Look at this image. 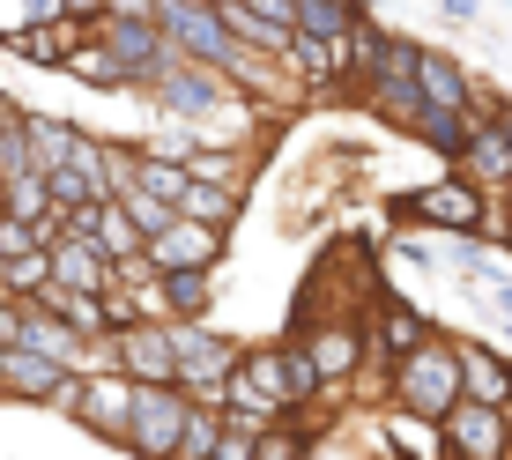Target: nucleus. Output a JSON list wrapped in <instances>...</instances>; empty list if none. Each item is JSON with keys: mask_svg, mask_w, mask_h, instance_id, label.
<instances>
[{"mask_svg": "<svg viewBox=\"0 0 512 460\" xmlns=\"http://www.w3.org/2000/svg\"><path fill=\"white\" fill-rule=\"evenodd\" d=\"M468 394V371H461V334H423L409 357L386 364V401L394 409H409L423 423H446V409Z\"/></svg>", "mask_w": 512, "mask_h": 460, "instance_id": "obj_1", "label": "nucleus"}, {"mask_svg": "<svg viewBox=\"0 0 512 460\" xmlns=\"http://www.w3.org/2000/svg\"><path fill=\"white\" fill-rule=\"evenodd\" d=\"M386 216H394L401 230H438V238H453V230L490 238L498 201H490L468 171H446V179H423V186H409V193H394V201H386Z\"/></svg>", "mask_w": 512, "mask_h": 460, "instance_id": "obj_2", "label": "nucleus"}, {"mask_svg": "<svg viewBox=\"0 0 512 460\" xmlns=\"http://www.w3.org/2000/svg\"><path fill=\"white\" fill-rule=\"evenodd\" d=\"M223 409L245 416V423H282L290 409H305V394H297V379H290V342L238 349L231 379H223Z\"/></svg>", "mask_w": 512, "mask_h": 460, "instance_id": "obj_3", "label": "nucleus"}, {"mask_svg": "<svg viewBox=\"0 0 512 460\" xmlns=\"http://www.w3.org/2000/svg\"><path fill=\"white\" fill-rule=\"evenodd\" d=\"M75 431H90L97 446H127V416H134V379L119 371L112 357L104 364H82V371H67V386H60V401H52Z\"/></svg>", "mask_w": 512, "mask_h": 460, "instance_id": "obj_4", "label": "nucleus"}, {"mask_svg": "<svg viewBox=\"0 0 512 460\" xmlns=\"http://www.w3.org/2000/svg\"><path fill=\"white\" fill-rule=\"evenodd\" d=\"M423 38H401V30H386V45H379V67L364 75V90H357V104L372 119H386L394 134H409L416 119H423Z\"/></svg>", "mask_w": 512, "mask_h": 460, "instance_id": "obj_5", "label": "nucleus"}, {"mask_svg": "<svg viewBox=\"0 0 512 460\" xmlns=\"http://www.w3.org/2000/svg\"><path fill=\"white\" fill-rule=\"evenodd\" d=\"M364 312H372V305H364ZM364 312H320V320L290 327V342L312 357L320 386H357L364 371H372V327H364Z\"/></svg>", "mask_w": 512, "mask_h": 460, "instance_id": "obj_6", "label": "nucleus"}, {"mask_svg": "<svg viewBox=\"0 0 512 460\" xmlns=\"http://www.w3.org/2000/svg\"><path fill=\"white\" fill-rule=\"evenodd\" d=\"M193 394L179 379H134V416H127V453L134 460H179Z\"/></svg>", "mask_w": 512, "mask_h": 460, "instance_id": "obj_7", "label": "nucleus"}, {"mask_svg": "<svg viewBox=\"0 0 512 460\" xmlns=\"http://www.w3.org/2000/svg\"><path fill=\"white\" fill-rule=\"evenodd\" d=\"M453 171H468L490 201H512V104H490V97L475 104L468 141H461V156H453Z\"/></svg>", "mask_w": 512, "mask_h": 460, "instance_id": "obj_8", "label": "nucleus"}, {"mask_svg": "<svg viewBox=\"0 0 512 460\" xmlns=\"http://www.w3.org/2000/svg\"><path fill=\"white\" fill-rule=\"evenodd\" d=\"M97 30H104V45L119 52V67H127L134 90H156V82H164V67L186 60V52L164 38V23H156V15H97Z\"/></svg>", "mask_w": 512, "mask_h": 460, "instance_id": "obj_9", "label": "nucleus"}, {"mask_svg": "<svg viewBox=\"0 0 512 460\" xmlns=\"http://www.w3.org/2000/svg\"><path fill=\"white\" fill-rule=\"evenodd\" d=\"M171 349H179V386L201 401H223V379L238 364V342L216 334L208 320H171Z\"/></svg>", "mask_w": 512, "mask_h": 460, "instance_id": "obj_10", "label": "nucleus"}, {"mask_svg": "<svg viewBox=\"0 0 512 460\" xmlns=\"http://www.w3.org/2000/svg\"><path fill=\"white\" fill-rule=\"evenodd\" d=\"M438 431H446V453H461V460H512V409H498V401L461 394Z\"/></svg>", "mask_w": 512, "mask_h": 460, "instance_id": "obj_11", "label": "nucleus"}, {"mask_svg": "<svg viewBox=\"0 0 512 460\" xmlns=\"http://www.w3.org/2000/svg\"><path fill=\"white\" fill-rule=\"evenodd\" d=\"M364 327H372V364H379V371L394 364V357H409V349L423 342V334H438V320H431V312L416 305L409 290H394V282H386V290L372 297Z\"/></svg>", "mask_w": 512, "mask_h": 460, "instance_id": "obj_12", "label": "nucleus"}, {"mask_svg": "<svg viewBox=\"0 0 512 460\" xmlns=\"http://www.w3.org/2000/svg\"><path fill=\"white\" fill-rule=\"evenodd\" d=\"M127 379H179V349H171V320H119L112 342H104Z\"/></svg>", "mask_w": 512, "mask_h": 460, "instance_id": "obj_13", "label": "nucleus"}, {"mask_svg": "<svg viewBox=\"0 0 512 460\" xmlns=\"http://www.w3.org/2000/svg\"><path fill=\"white\" fill-rule=\"evenodd\" d=\"M223 253H231V230H223V223H201V216H171V223L149 238V260H156V268H223Z\"/></svg>", "mask_w": 512, "mask_h": 460, "instance_id": "obj_14", "label": "nucleus"}, {"mask_svg": "<svg viewBox=\"0 0 512 460\" xmlns=\"http://www.w3.org/2000/svg\"><path fill=\"white\" fill-rule=\"evenodd\" d=\"M67 371H75V364L45 357V349H30V342H8V349H0V394L52 409V401H60V386H67Z\"/></svg>", "mask_w": 512, "mask_h": 460, "instance_id": "obj_15", "label": "nucleus"}, {"mask_svg": "<svg viewBox=\"0 0 512 460\" xmlns=\"http://www.w3.org/2000/svg\"><path fill=\"white\" fill-rule=\"evenodd\" d=\"M52 282H67V290H112V275H119V260L104 253V245L90 238V230H52Z\"/></svg>", "mask_w": 512, "mask_h": 460, "instance_id": "obj_16", "label": "nucleus"}, {"mask_svg": "<svg viewBox=\"0 0 512 460\" xmlns=\"http://www.w3.org/2000/svg\"><path fill=\"white\" fill-rule=\"evenodd\" d=\"M216 8L238 30V45H253V52H290V38H297V0H216Z\"/></svg>", "mask_w": 512, "mask_h": 460, "instance_id": "obj_17", "label": "nucleus"}, {"mask_svg": "<svg viewBox=\"0 0 512 460\" xmlns=\"http://www.w3.org/2000/svg\"><path fill=\"white\" fill-rule=\"evenodd\" d=\"M67 223H75V230H90V238H97L112 260L149 253V238H141V223L127 216V201H119V193H104V201H90V208H67Z\"/></svg>", "mask_w": 512, "mask_h": 460, "instance_id": "obj_18", "label": "nucleus"}, {"mask_svg": "<svg viewBox=\"0 0 512 460\" xmlns=\"http://www.w3.org/2000/svg\"><path fill=\"white\" fill-rule=\"evenodd\" d=\"M423 112H475V104H483V90H475V75L461 60H453V52H438V45H423Z\"/></svg>", "mask_w": 512, "mask_h": 460, "instance_id": "obj_19", "label": "nucleus"}, {"mask_svg": "<svg viewBox=\"0 0 512 460\" xmlns=\"http://www.w3.org/2000/svg\"><path fill=\"white\" fill-rule=\"evenodd\" d=\"M38 305L60 312V320L82 334V342H112V327H119V312H112V297H104V290H67V282H45Z\"/></svg>", "mask_w": 512, "mask_h": 460, "instance_id": "obj_20", "label": "nucleus"}, {"mask_svg": "<svg viewBox=\"0 0 512 460\" xmlns=\"http://www.w3.org/2000/svg\"><path fill=\"white\" fill-rule=\"evenodd\" d=\"M82 38L75 15H52V23H23L15 38H0V52H15L23 67H38V75H60L67 67V45Z\"/></svg>", "mask_w": 512, "mask_h": 460, "instance_id": "obj_21", "label": "nucleus"}, {"mask_svg": "<svg viewBox=\"0 0 512 460\" xmlns=\"http://www.w3.org/2000/svg\"><path fill=\"white\" fill-rule=\"evenodd\" d=\"M60 75L90 82V90H134V82H127V67H119V52L104 45V30H97V23H82V38L67 45V67H60Z\"/></svg>", "mask_w": 512, "mask_h": 460, "instance_id": "obj_22", "label": "nucleus"}, {"mask_svg": "<svg viewBox=\"0 0 512 460\" xmlns=\"http://www.w3.org/2000/svg\"><path fill=\"white\" fill-rule=\"evenodd\" d=\"M461 371H468V394H475V401H498V409H512V349L468 342V334H461Z\"/></svg>", "mask_w": 512, "mask_h": 460, "instance_id": "obj_23", "label": "nucleus"}, {"mask_svg": "<svg viewBox=\"0 0 512 460\" xmlns=\"http://www.w3.org/2000/svg\"><path fill=\"white\" fill-rule=\"evenodd\" d=\"M238 208H245V186H223V179H186V193H179V216H201L223 230L238 223Z\"/></svg>", "mask_w": 512, "mask_h": 460, "instance_id": "obj_24", "label": "nucleus"}, {"mask_svg": "<svg viewBox=\"0 0 512 460\" xmlns=\"http://www.w3.org/2000/svg\"><path fill=\"white\" fill-rule=\"evenodd\" d=\"M164 297H171V320H208L216 268H164Z\"/></svg>", "mask_w": 512, "mask_h": 460, "instance_id": "obj_25", "label": "nucleus"}, {"mask_svg": "<svg viewBox=\"0 0 512 460\" xmlns=\"http://www.w3.org/2000/svg\"><path fill=\"white\" fill-rule=\"evenodd\" d=\"M0 201H8V216H60V201H52V179L38 164H23V171H8V179H0Z\"/></svg>", "mask_w": 512, "mask_h": 460, "instance_id": "obj_26", "label": "nucleus"}, {"mask_svg": "<svg viewBox=\"0 0 512 460\" xmlns=\"http://www.w3.org/2000/svg\"><path fill=\"white\" fill-rule=\"evenodd\" d=\"M364 15V0H297V30L305 38H349Z\"/></svg>", "mask_w": 512, "mask_h": 460, "instance_id": "obj_27", "label": "nucleus"}, {"mask_svg": "<svg viewBox=\"0 0 512 460\" xmlns=\"http://www.w3.org/2000/svg\"><path fill=\"white\" fill-rule=\"evenodd\" d=\"M75 141H82V127H67V119H45V112H30V164H38V171L67 164V156H75Z\"/></svg>", "mask_w": 512, "mask_h": 460, "instance_id": "obj_28", "label": "nucleus"}, {"mask_svg": "<svg viewBox=\"0 0 512 460\" xmlns=\"http://www.w3.org/2000/svg\"><path fill=\"white\" fill-rule=\"evenodd\" d=\"M216 438H223V401H201V394H193V416H186L179 460H216Z\"/></svg>", "mask_w": 512, "mask_h": 460, "instance_id": "obj_29", "label": "nucleus"}, {"mask_svg": "<svg viewBox=\"0 0 512 460\" xmlns=\"http://www.w3.org/2000/svg\"><path fill=\"white\" fill-rule=\"evenodd\" d=\"M468 119L475 112H423L416 127H409V141H423V149H438L453 164V156H461V141H468Z\"/></svg>", "mask_w": 512, "mask_h": 460, "instance_id": "obj_30", "label": "nucleus"}, {"mask_svg": "<svg viewBox=\"0 0 512 460\" xmlns=\"http://www.w3.org/2000/svg\"><path fill=\"white\" fill-rule=\"evenodd\" d=\"M30 164V112L15 97H0V179Z\"/></svg>", "mask_w": 512, "mask_h": 460, "instance_id": "obj_31", "label": "nucleus"}, {"mask_svg": "<svg viewBox=\"0 0 512 460\" xmlns=\"http://www.w3.org/2000/svg\"><path fill=\"white\" fill-rule=\"evenodd\" d=\"M119 201H127V216L141 223V238H156V230H164L171 216H179L171 201H156V193H141V186H119Z\"/></svg>", "mask_w": 512, "mask_h": 460, "instance_id": "obj_32", "label": "nucleus"}, {"mask_svg": "<svg viewBox=\"0 0 512 460\" xmlns=\"http://www.w3.org/2000/svg\"><path fill=\"white\" fill-rule=\"evenodd\" d=\"M52 15H67L60 0H0V38H15L23 23H52Z\"/></svg>", "mask_w": 512, "mask_h": 460, "instance_id": "obj_33", "label": "nucleus"}, {"mask_svg": "<svg viewBox=\"0 0 512 460\" xmlns=\"http://www.w3.org/2000/svg\"><path fill=\"white\" fill-rule=\"evenodd\" d=\"M475 305H483V312H490L498 327H512V275H498V282H490L483 297H475Z\"/></svg>", "mask_w": 512, "mask_h": 460, "instance_id": "obj_34", "label": "nucleus"}, {"mask_svg": "<svg viewBox=\"0 0 512 460\" xmlns=\"http://www.w3.org/2000/svg\"><path fill=\"white\" fill-rule=\"evenodd\" d=\"M490 238H498L505 260H512V201H498V223H490Z\"/></svg>", "mask_w": 512, "mask_h": 460, "instance_id": "obj_35", "label": "nucleus"}, {"mask_svg": "<svg viewBox=\"0 0 512 460\" xmlns=\"http://www.w3.org/2000/svg\"><path fill=\"white\" fill-rule=\"evenodd\" d=\"M60 8L75 15V23H97V15H104V0H60Z\"/></svg>", "mask_w": 512, "mask_h": 460, "instance_id": "obj_36", "label": "nucleus"}, {"mask_svg": "<svg viewBox=\"0 0 512 460\" xmlns=\"http://www.w3.org/2000/svg\"><path fill=\"white\" fill-rule=\"evenodd\" d=\"M104 15H156V0H104Z\"/></svg>", "mask_w": 512, "mask_h": 460, "instance_id": "obj_37", "label": "nucleus"}, {"mask_svg": "<svg viewBox=\"0 0 512 460\" xmlns=\"http://www.w3.org/2000/svg\"><path fill=\"white\" fill-rule=\"evenodd\" d=\"M438 8H446V23H468V15L483 8V0H438Z\"/></svg>", "mask_w": 512, "mask_h": 460, "instance_id": "obj_38", "label": "nucleus"}, {"mask_svg": "<svg viewBox=\"0 0 512 460\" xmlns=\"http://www.w3.org/2000/svg\"><path fill=\"white\" fill-rule=\"evenodd\" d=\"M0 349H8V342H0Z\"/></svg>", "mask_w": 512, "mask_h": 460, "instance_id": "obj_39", "label": "nucleus"}]
</instances>
